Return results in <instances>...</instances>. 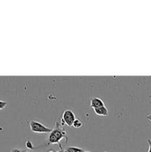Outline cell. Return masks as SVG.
I'll list each match as a JSON object with an SVG mask.
<instances>
[{
  "label": "cell",
  "instance_id": "obj_2",
  "mask_svg": "<svg viewBox=\"0 0 151 152\" xmlns=\"http://www.w3.org/2000/svg\"><path fill=\"white\" fill-rule=\"evenodd\" d=\"M30 129L32 132L36 134H47L52 132V129L47 127L40 122L36 120H30L29 123Z\"/></svg>",
  "mask_w": 151,
  "mask_h": 152
},
{
  "label": "cell",
  "instance_id": "obj_8",
  "mask_svg": "<svg viewBox=\"0 0 151 152\" xmlns=\"http://www.w3.org/2000/svg\"><path fill=\"white\" fill-rule=\"evenodd\" d=\"M148 145H149V149H148L147 152H151V140L150 139H147Z\"/></svg>",
  "mask_w": 151,
  "mask_h": 152
},
{
  "label": "cell",
  "instance_id": "obj_7",
  "mask_svg": "<svg viewBox=\"0 0 151 152\" xmlns=\"http://www.w3.org/2000/svg\"><path fill=\"white\" fill-rule=\"evenodd\" d=\"M7 102H4V101H1L0 100V110H2L7 106Z\"/></svg>",
  "mask_w": 151,
  "mask_h": 152
},
{
  "label": "cell",
  "instance_id": "obj_9",
  "mask_svg": "<svg viewBox=\"0 0 151 152\" xmlns=\"http://www.w3.org/2000/svg\"><path fill=\"white\" fill-rule=\"evenodd\" d=\"M10 152H22V150L16 149V148H14V149L11 150V151H10Z\"/></svg>",
  "mask_w": 151,
  "mask_h": 152
},
{
  "label": "cell",
  "instance_id": "obj_5",
  "mask_svg": "<svg viewBox=\"0 0 151 152\" xmlns=\"http://www.w3.org/2000/svg\"><path fill=\"white\" fill-rule=\"evenodd\" d=\"M93 111L96 115L100 116V117H107L108 115V109L105 106L94 108Z\"/></svg>",
  "mask_w": 151,
  "mask_h": 152
},
{
  "label": "cell",
  "instance_id": "obj_1",
  "mask_svg": "<svg viewBox=\"0 0 151 152\" xmlns=\"http://www.w3.org/2000/svg\"><path fill=\"white\" fill-rule=\"evenodd\" d=\"M63 138H66V140H68L66 132L64 130L62 125H60L58 122H56V124H55L54 129H52V132L50 133H49V135L47 136V145H53V144H59L60 148H62L60 141Z\"/></svg>",
  "mask_w": 151,
  "mask_h": 152
},
{
  "label": "cell",
  "instance_id": "obj_4",
  "mask_svg": "<svg viewBox=\"0 0 151 152\" xmlns=\"http://www.w3.org/2000/svg\"><path fill=\"white\" fill-rule=\"evenodd\" d=\"M90 106L93 109L97 108H100V107L105 106V103H104L103 100L99 97H92L90 99Z\"/></svg>",
  "mask_w": 151,
  "mask_h": 152
},
{
  "label": "cell",
  "instance_id": "obj_3",
  "mask_svg": "<svg viewBox=\"0 0 151 152\" xmlns=\"http://www.w3.org/2000/svg\"><path fill=\"white\" fill-rule=\"evenodd\" d=\"M76 116L74 114L73 111L70 109H67L64 111L63 114H62V126L64 125L67 126H72L73 123L75 121Z\"/></svg>",
  "mask_w": 151,
  "mask_h": 152
},
{
  "label": "cell",
  "instance_id": "obj_10",
  "mask_svg": "<svg viewBox=\"0 0 151 152\" xmlns=\"http://www.w3.org/2000/svg\"><path fill=\"white\" fill-rule=\"evenodd\" d=\"M80 152H91V151H85V150H84V149H82V148H81V150H80ZM102 152H108V151H102Z\"/></svg>",
  "mask_w": 151,
  "mask_h": 152
},
{
  "label": "cell",
  "instance_id": "obj_6",
  "mask_svg": "<svg viewBox=\"0 0 151 152\" xmlns=\"http://www.w3.org/2000/svg\"><path fill=\"white\" fill-rule=\"evenodd\" d=\"M72 126L73 128H75V129H80V128L82 126V123H81L78 119H76L75 121H74L73 123Z\"/></svg>",
  "mask_w": 151,
  "mask_h": 152
},
{
  "label": "cell",
  "instance_id": "obj_11",
  "mask_svg": "<svg viewBox=\"0 0 151 152\" xmlns=\"http://www.w3.org/2000/svg\"><path fill=\"white\" fill-rule=\"evenodd\" d=\"M147 120H149L150 121H151V114H149V115H148L147 117Z\"/></svg>",
  "mask_w": 151,
  "mask_h": 152
}]
</instances>
